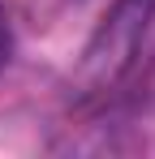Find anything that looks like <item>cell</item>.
Masks as SVG:
<instances>
[{
	"label": "cell",
	"mask_w": 155,
	"mask_h": 159,
	"mask_svg": "<svg viewBox=\"0 0 155 159\" xmlns=\"http://www.w3.org/2000/svg\"><path fill=\"white\" fill-rule=\"evenodd\" d=\"M155 22V0H116L99 17L95 34L86 39V52L78 65L82 95H103L125 78L138 60V48Z\"/></svg>",
	"instance_id": "1"
},
{
	"label": "cell",
	"mask_w": 155,
	"mask_h": 159,
	"mask_svg": "<svg viewBox=\"0 0 155 159\" xmlns=\"http://www.w3.org/2000/svg\"><path fill=\"white\" fill-rule=\"evenodd\" d=\"M9 60H13V26H9V13L0 9V73L9 69Z\"/></svg>",
	"instance_id": "2"
}]
</instances>
